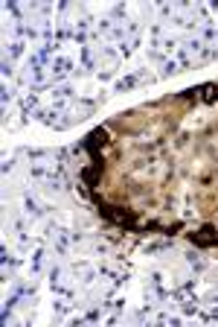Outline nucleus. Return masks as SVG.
Segmentation results:
<instances>
[{
  "instance_id": "1",
  "label": "nucleus",
  "mask_w": 218,
  "mask_h": 327,
  "mask_svg": "<svg viewBox=\"0 0 218 327\" xmlns=\"http://www.w3.org/2000/svg\"><path fill=\"white\" fill-rule=\"evenodd\" d=\"M105 140H108V135H105V132H93V135L87 137V149H90V152L96 155V149H99V143L105 146Z\"/></svg>"
}]
</instances>
